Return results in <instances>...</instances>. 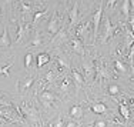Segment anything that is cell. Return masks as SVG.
Listing matches in <instances>:
<instances>
[{
  "label": "cell",
  "mask_w": 134,
  "mask_h": 127,
  "mask_svg": "<svg viewBox=\"0 0 134 127\" xmlns=\"http://www.w3.org/2000/svg\"><path fill=\"white\" fill-rule=\"evenodd\" d=\"M101 16H103V7H98L97 9V12L94 13L93 16V40L97 39V36H98V29H100V23H101Z\"/></svg>",
  "instance_id": "7a4b0ae2"
},
{
  "label": "cell",
  "mask_w": 134,
  "mask_h": 127,
  "mask_svg": "<svg viewBox=\"0 0 134 127\" xmlns=\"http://www.w3.org/2000/svg\"><path fill=\"white\" fill-rule=\"evenodd\" d=\"M9 46H10V36H9L7 27H4L2 36H0V47H9Z\"/></svg>",
  "instance_id": "8992f818"
},
{
  "label": "cell",
  "mask_w": 134,
  "mask_h": 127,
  "mask_svg": "<svg viewBox=\"0 0 134 127\" xmlns=\"http://www.w3.org/2000/svg\"><path fill=\"white\" fill-rule=\"evenodd\" d=\"M50 62V56L47 54V53H40L39 56H37V67L41 69L44 64H47V63Z\"/></svg>",
  "instance_id": "8fae6325"
},
{
  "label": "cell",
  "mask_w": 134,
  "mask_h": 127,
  "mask_svg": "<svg viewBox=\"0 0 134 127\" xmlns=\"http://www.w3.org/2000/svg\"><path fill=\"white\" fill-rule=\"evenodd\" d=\"M33 81H34V80H33V77H29L27 80L23 83V86H21V90H23V91L29 90V89H30L31 86H33Z\"/></svg>",
  "instance_id": "cb8c5ba5"
},
{
  "label": "cell",
  "mask_w": 134,
  "mask_h": 127,
  "mask_svg": "<svg viewBox=\"0 0 134 127\" xmlns=\"http://www.w3.org/2000/svg\"><path fill=\"white\" fill-rule=\"evenodd\" d=\"M59 16H57V13L54 12L53 16L50 17L49 23H47V33L49 34H56L57 31H59Z\"/></svg>",
  "instance_id": "3957f363"
},
{
  "label": "cell",
  "mask_w": 134,
  "mask_h": 127,
  "mask_svg": "<svg viewBox=\"0 0 134 127\" xmlns=\"http://www.w3.org/2000/svg\"><path fill=\"white\" fill-rule=\"evenodd\" d=\"M70 117H73V119H80L83 116V107L79 106V104H74V106L70 109Z\"/></svg>",
  "instance_id": "30bf717a"
},
{
  "label": "cell",
  "mask_w": 134,
  "mask_h": 127,
  "mask_svg": "<svg viewBox=\"0 0 134 127\" xmlns=\"http://www.w3.org/2000/svg\"><path fill=\"white\" fill-rule=\"evenodd\" d=\"M94 126H96V127H106V126H107V123L104 122V120H98V122H96V123H94Z\"/></svg>",
  "instance_id": "83f0119b"
},
{
  "label": "cell",
  "mask_w": 134,
  "mask_h": 127,
  "mask_svg": "<svg viewBox=\"0 0 134 127\" xmlns=\"http://www.w3.org/2000/svg\"><path fill=\"white\" fill-rule=\"evenodd\" d=\"M12 67V63L10 64H7V66H4V67L2 69V70H0V74H4L6 77H9V76H10V73H9V69Z\"/></svg>",
  "instance_id": "d4e9b609"
},
{
  "label": "cell",
  "mask_w": 134,
  "mask_h": 127,
  "mask_svg": "<svg viewBox=\"0 0 134 127\" xmlns=\"http://www.w3.org/2000/svg\"><path fill=\"white\" fill-rule=\"evenodd\" d=\"M60 2H62V3H64V4H67V3H69V0H60Z\"/></svg>",
  "instance_id": "d6a6232c"
},
{
  "label": "cell",
  "mask_w": 134,
  "mask_h": 127,
  "mask_svg": "<svg viewBox=\"0 0 134 127\" xmlns=\"http://www.w3.org/2000/svg\"><path fill=\"white\" fill-rule=\"evenodd\" d=\"M69 21H70V29L77 26V23H79V0L74 3V6H73L71 10H70Z\"/></svg>",
  "instance_id": "277c9868"
},
{
  "label": "cell",
  "mask_w": 134,
  "mask_h": 127,
  "mask_svg": "<svg viewBox=\"0 0 134 127\" xmlns=\"http://www.w3.org/2000/svg\"><path fill=\"white\" fill-rule=\"evenodd\" d=\"M130 10H131V3H130V0H124L123 6H121V12H123L124 17H126L127 20L130 19Z\"/></svg>",
  "instance_id": "5bb4252c"
},
{
  "label": "cell",
  "mask_w": 134,
  "mask_h": 127,
  "mask_svg": "<svg viewBox=\"0 0 134 127\" xmlns=\"http://www.w3.org/2000/svg\"><path fill=\"white\" fill-rule=\"evenodd\" d=\"M129 62H130L131 69H134V43L131 44V47H130V50H129Z\"/></svg>",
  "instance_id": "603a6c76"
},
{
  "label": "cell",
  "mask_w": 134,
  "mask_h": 127,
  "mask_svg": "<svg viewBox=\"0 0 134 127\" xmlns=\"http://www.w3.org/2000/svg\"><path fill=\"white\" fill-rule=\"evenodd\" d=\"M20 10H21V13H24V14H27V13H33V7H31L29 3L26 2H21V4H20Z\"/></svg>",
  "instance_id": "ac0fdd59"
},
{
  "label": "cell",
  "mask_w": 134,
  "mask_h": 127,
  "mask_svg": "<svg viewBox=\"0 0 134 127\" xmlns=\"http://www.w3.org/2000/svg\"><path fill=\"white\" fill-rule=\"evenodd\" d=\"M40 99L44 101V104H49V103H52V101H54V99H56V96L52 93V91H47V90H44L43 93L40 94Z\"/></svg>",
  "instance_id": "7c38bea8"
},
{
  "label": "cell",
  "mask_w": 134,
  "mask_h": 127,
  "mask_svg": "<svg viewBox=\"0 0 134 127\" xmlns=\"http://www.w3.org/2000/svg\"><path fill=\"white\" fill-rule=\"evenodd\" d=\"M114 31H116V26H113L111 21H110V19L106 17V20H104V27H103V37H101V43H106L107 40L114 34Z\"/></svg>",
  "instance_id": "6da1fadb"
},
{
  "label": "cell",
  "mask_w": 134,
  "mask_h": 127,
  "mask_svg": "<svg viewBox=\"0 0 134 127\" xmlns=\"http://www.w3.org/2000/svg\"><path fill=\"white\" fill-rule=\"evenodd\" d=\"M114 66H116V70L120 71V73H126L127 69L126 66H124V63H121L120 60H114Z\"/></svg>",
  "instance_id": "ffe728a7"
},
{
  "label": "cell",
  "mask_w": 134,
  "mask_h": 127,
  "mask_svg": "<svg viewBox=\"0 0 134 127\" xmlns=\"http://www.w3.org/2000/svg\"><path fill=\"white\" fill-rule=\"evenodd\" d=\"M24 2H26V3H29V2H30V0H24Z\"/></svg>",
  "instance_id": "e575fe53"
},
{
  "label": "cell",
  "mask_w": 134,
  "mask_h": 127,
  "mask_svg": "<svg viewBox=\"0 0 134 127\" xmlns=\"http://www.w3.org/2000/svg\"><path fill=\"white\" fill-rule=\"evenodd\" d=\"M119 110H120V114H121V116H123L126 120L130 119V109H129V106L126 104V101H123V103L119 106Z\"/></svg>",
  "instance_id": "9a60e30c"
},
{
  "label": "cell",
  "mask_w": 134,
  "mask_h": 127,
  "mask_svg": "<svg viewBox=\"0 0 134 127\" xmlns=\"http://www.w3.org/2000/svg\"><path fill=\"white\" fill-rule=\"evenodd\" d=\"M130 3H131V6L134 7V0H130Z\"/></svg>",
  "instance_id": "836d02e7"
},
{
  "label": "cell",
  "mask_w": 134,
  "mask_h": 127,
  "mask_svg": "<svg viewBox=\"0 0 134 127\" xmlns=\"http://www.w3.org/2000/svg\"><path fill=\"white\" fill-rule=\"evenodd\" d=\"M133 31H134V30H133Z\"/></svg>",
  "instance_id": "d590c367"
},
{
  "label": "cell",
  "mask_w": 134,
  "mask_h": 127,
  "mask_svg": "<svg viewBox=\"0 0 134 127\" xmlns=\"http://www.w3.org/2000/svg\"><path fill=\"white\" fill-rule=\"evenodd\" d=\"M116 2H117V0H108V2H107V7L111 9L114 4H116Z\"/></svg>",
  "instance_id": "f546056e"
},
{
  "label": "cell",
  "mask_w": 134,
  "mask_h": 127,
  "mask_svg": "<svg viewBox=\"0 0 134 127\" xmlns=\"http://www.w3.org/2000/svg\"><path fill=\"white\" fill-rule=\"evenodd\" d=\"M43 43V39H41V36L39 33H36L34 34V39L31 40V46L33 47H37V46H40V44Z\"/></svg>",
  "instance_id": "44dd1931"
},
{
  "label": "cell",
  "mask_w": 134,
  "mask_h": 127,
  "mask_svg": "<svg viewBox=\"0 0 134 127\" xmlns=\"http://www.w3.org/2000/svg\"><path fill=\"white\" fill-rule=\"evenodd\" d=\"M53 80H54V71L50 70V71L46 74V81H49V83H50V81H53Z\"/></svg>",
  "instance_id": "484cf974"
},
{
  "label": "cell",
  "mask_w": 134,
  "mask_h": 127,
  "mask_svg": "<svg viewBox=\"0 0 134 127\" xmlns=\"http://www.w3.org/2000/svg\"><path fill=\"white\" fill-rule=\"evenodd\" d=\"M47 14V9H44V10H39L34 13V17H33V26H36L37 23H39V20L41 17H44V16Z\"/></svg>",
  "instance_id": "e0dca14e"
},
{
  "label": "cell",
  "mask_w": 134,
  "mask_h": 127,
  "mask_svg": "<svg viewBox=\"0 0 134 127\" xmlns=\"http://www.w3.org/2000/svg\"><path fill=\"white\" fill-rule=\"evenodd\" d=\"M76 126H77V124H76L74 122H69V123L66 124V127H76Z\"/></svg>",
  "instance_id": "4dcf8cb0"
},
{
  "label": "cell",
  "mask_w": 134,
  "mask_h": 127,
  "mask_svg": "<svg viewBox=\"0 0 134 127\" xmlns=\"http://www.w3.org/2000/svg\"><path fill=\"white\" fill-rule=\"evenodd\" d=\"M67 40V31H66V29H60L59 31L56 33V36L53 37V42L52 43H62V42H66Z\"/></svg>",
  "instance_id": "52a82bcc"
},
{
  "label": "cell",
  "mask_w": 134,
  "mask_h": 127,
  "mask_svg": "<svg viewBox=\"0 0 134 127\" xmlns=\"http://www.w3.org/2000/svg\"><path fill=\"white\" fill-rule=\"evenodd\" d=\"M69 86H70V80L69 79H64V80H63V84H62V90H66Z\"/></svg>",
  "instance_id": "f1b7e54d"
},
{
  "label": "cell",
  "mask_w": 134,
  "mask_h": 127,
  "mask_svg": "<svg viewBox=\"0 0 134 127\" xmlns=\"http://www.w3.org/2000/svg\"><path fill=\"white\" fill-rule=\"evenodd\" d=\"M86 127H96V126H94V123H90V124H87Z\"/></svg>",
  "instance_id": "1f68e13d"
},
{
  "label": "cell",
  "mask_w": 134,
  "mask_h": 127,
  "mask_svg": "<svg viewBox=\"0 0 134 127\" xmlns=\"http://www.w3.org/2000/svg\"><path fill=\"white\" fill-rule=\"evenodd\" d=\"M54 127H66V122L63 119H59L56 122V124H54Z\"/></svg>",
  "instance_id": "4316f807"
},
{
  "label": "cell",
  "mask_w": 134,
  "mask_h": 127,
  "mask_svg": "<svg viewBox=\"0 0 134 127\" xmlns=\"http://www.w3.org/2000/svg\"><path fill=\"white\" fill-rule=\"evenodd\" d=\"M24 34H26V23L21 20V21H19V24H17V34H16L17 39H16V42L20 43L21 39L24 37Z\"/></svg>",
  "instance_id": "ba28073f"
},
{
  "label": "cell",
  "mask_w": 134,
  "mask_h": 127,
  "mask_svg": "<svg viewBox=\"0 0 134 127\" xmlns=\"http://www.w3.org/2000/svg\"><path fill=\"white\" fill-rule=\"evenodd\" d=\"M91 112L96 113V114H103L107 112V107L104 103H94L93 106H91Z\"/></svg>",
  "instance_id": "4fadbf2b"
},
{
  "label": "cell",
  "mask_w": 134,
  "mask_h": 127,
  "mask_svg": "<svg viewBox=\"0 0 134 127\" xmlns=\"http://www.w3.org/2000/svg\"><path fill=\"white\" fill-rule=\"evenodd\" d=\"M71 74H73V79H74V81H76V86H77V87H80V86L84 83V79H83V76H81L77 70H73Z\"/></svg>",
  "instance_id": "2e32d148"
},
{
  "label": "cell",
  "mask_w": 134,
  "mask_h": 127,
  "mask_svg": "<svg viewBox=\"0 0 134 127\" xmlns=\"http://www.w3.org/2000/svg\"><path fill=\"white\" fill-rule=\"evenodd\" d=\"M90 21H86V23L83 24H79V27L76 29V36H77V39H84L86 36H87V30L90 29Z\"/></svg>",
  "instance_id": "5b68a950"
},
{
  "label": "cell",
  "mask_w": 134,
  "mask_h": 127,
  "mask_svg": "<svg viewBox=\"0 0 134 127\" xmlns=\"http://www.w3.org/2000/svg\"><path fill=\"white\" fill-rule=\"evenodd\" d=\"M31 62H33V54H31V53H27V54L24 56V67H26V69H30Z\"/></svg>",
  "instance_id": "7402d4cb"
},
{
  "label": "cell",
  "mask_w": 134,
  "mask_h": 127,
  "mask_svg": "<svg viewBox=\"0 0 134 127\" xmlns=\"http://www.w3.org/2000/svg\"><path fill=\"white\" fill-rule=\"evenodd\" d=\"M120 93V87L117 84H110L108 86V94L110 96H116V94Z\"/></svg>",
  "instance_id": "d6986e66"
},
{
  "label": "cell",
  "mask_w": 134,
  "mask_h": 127,
  "mask_svg": "<svg viewBox=\"0 0 134 127\" xmlns=\"http://www.w3.org/2000/svg\"><path fill=\"white\" fill-rule=\"evenodd\" d=\"M70 44H71V47H73V50L74 52H77V53H80V54H84V47H83V42L80 39H73L71 42H70Z\"/></svg>",
  "instance_id": "9c48e42d"
}]
</instances>
